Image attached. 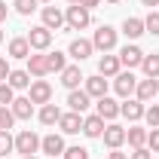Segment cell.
<instances>
[{
    "instance_id": "6da1fadb",
    "label": "cell",
    "mask_w": 159,
    "mask_h": 159,
    "mask_svg": "<svg viewBox=\"0 0 159 159\" xmlns=\"http://www.w3.org/2000/svg\"><path fill=\"white\" fill-rule=\"evenodd\" d=\"M89 9L86 6H80V3H70L67 6V12H64V25H67V31H83V28H89Z\"/></svg>"
},
{
    "instance_id": "7a4b0ae2",
    "label": "cell",
    "mask_w": 159,
    "mask_h": 159,
    "mask_svg": "<svg viewBox=\"0 0 159 159\" xmlns=\"http://www.w3.org/2000/svg\"><path fill=\"white\" fill-rule=\"evenodd\" d=\"M92 46L101 49V52H110V49L116 46V31H113L110 25H101L98 31H95V37H92Z\"/></svg>"
},
{
    "instance_id": "3957f363",
    "label": "cell",
    "mask_w": 159,
    "mask_h": 159,
    "mask_svg": "<svg viewBox=\"0 0 159 159\" xmlns=\"http://www.w3.org/2000/svg\"><path fill=\"white\" fill-rule=\"evenodd\" d=\"M16 150H19L21 156H34L40 150V138L34 132H19V135H16Z\"/></svg>"
},
{
    "instance_id": "277c9868",
    "label": "cell",
    "mask_w": 159,
    "mask_h": 159,
    "mask_svg": "<svg viewBox=\"0 0 159 159\" xmlns=\"http://www.w3.org/2000/svg\"><path fill=\"white\" fill-rule=\"evenodd\" d=\"M104 144L110 147V150H119L122 144H125V129L122 125H116V122H110V125H104Z\"/></svg>"
},
{
    "instance_id": "5b68a950",
    "label": "cell",
    "mask_w": 159,
    "mask_h": 159,
    "mask_svg": "<svg viewBox=\"0 0 159 159\" xmlns=\"http://www.w3.org/2000/svg\"><path fill=\"white\" fill-rule=\"evenodd\" d=\"M28 43H31V49H49V43H52V31H49L46 25H37V28H31Z\"/></svg>"
},
{
    "instance_id": "8992f818",
    "label": "cell",
    "mask_w": 159,
    "mask_h": 159,
    "mask_svg": "<svg viewBox=\"0 0 159 159\" xmlns=\"http://www.w3.org/2000/svg\"><path fill=\"white\" fill-rule=\"evenodd\" d=\"M28 98L34 101V104H49L52 101V86L46 83V80H34L31 83V95Z\"/></svg>"
},
{
    "instance_id": "52a82bcc",
    "label": "cell",
    "mask_w": 159,
    "mask_h": 159,
    "mask_svg": "<svg viewBox=\"0 0 159 159\" xmlns=\"http://www.w3.org/2000/svg\"><path fill=\"white\" fill-rule=\"evenodd\" d=\"M135 95H138V101H153L159 95V80H153V77H147V80H138V89H135Z\"/></svg>"
},
{
    "instance_id": "ba28073f",
    "label": "cell",
    "mask_w": 159,
    "mask_h": 159,
    "mask_svg": "<svg viewBox=\"0 0 159 159\" xmlns=\"http://www.w3.org/2000/svg\"><path fill=\"white\" fill-rule=\"evenodd\" d=\"M113 89H116V95L129 98V95H135V89H138V80L132 77V74H122V70H119L116 80H113Z\"/></svg>"
},
{
    "instance_id": "9c48e42d",
    "label": "cell",
    "mask_w": 159,
    "mask_h": 159,
    "mask_svg": "<svg viewBox=\"0 0 159 159\" xmlns=\"http://www.w3.org/2000/svg\"><path fill=\"white\" fill-rule=\"evenodd\" d=\"M144 110H147V107H144V101H138V98H125L119 104V113L125 119H132V122H138V119L144 116Z\"/></svg>"
},
{
    "instance_id": "30bf717a",
    "label": "cell",
    "mask_w": 159,
    "mask_h": 159,
    "mask_svg": "<svg viewBox=\"0 0 159 159\" xmlns=\"http://www.w3.org/2000/svg\"><path fill=\"white\" fill-rule=\"evenodd\" d=\"M58 129L64 132V135H77V132H83V113H61L58 119Z\"/></svg>"
},
{
    "instance_id": "8fae6325",
    "label": "cell",
    "mask_w": 159,
    "mask_h": 159,
    "mask_svg": "<svg viewBox=\"0 0 159 159\" xmlns=\"http://www.w3.org/2000/svg\"><path fill=\"white\" fill-rule=\"evenodd\" d=\"M40 150L55 159V156H61L67 147H64V138H61V135H46V138H40Z\"/></svg>"
},
{
    "instance_id": "7c38bea8",
    "label": "cell",
    "mask_w": 159,
    "mask_h": 159,
    "mask_svg": "<svg viewBox=\"0 0 159 159\" xmlns=\"http://www.w3.org/2000/svg\"><path fill=\"white\" fill-rule=\"evenodd\" d=\"M119 61L132 70V67H138L141 61H144V52H141L135 43H129V46H122V49H119Z\"/></svg>"
},
{
    "instance_id": "4fadbf2b",
    "label": "cell",
    "mask_w": 159,
    "mask_h": 159,
    "mask_svg": "<svg viewBox=\"0 0 159 159\" xmlns=\"http://www.w3.org/2000/svg\"><path fill=\"white\" fill-rule=\"evenodd\" d=\"M92 52H95V46H92V40H83V37L70 40V49H67V55H74V58H77V61L89 58Z\"/></svg>"
},
{
    "instance_id": "5bb4252c",
    "label": "cell",
    "mask_w": 159,
    "mask_h": 159,
    "mask_svg": "<svg viewBox=\"0 0 159 159\" xmlns=\"http://www.w3.org/2000/svg\"><path fill=\"white\" fill-rule=\"evenodd\" d=\"M119 67H122V61H119V55H101V61H98V74L101 77H116L119 74Z\"/></svg>"
},
{
    "instance_id": "9a60e30c",
    "label": "cell",
    "mask_w": 159,
    "mask_h": 159,
    "mask_svg": "<svg viewBox=\"0 0 159 159\" xmlns=\"http://www.w3.org/2000/svg\"><path fill=\"white\" fill-rule=\"evenodd\" d=\"M89 92H86V89H74V92H70V95H67V104H70V110H74V113H86V110H89Z\"/></svg>"
},
{
    "instance_id": "2e32d148",
    "label": "cell",
    "mask_w": 159,
    "mask_h": 159,
    "mask_svg": "<svg viewBox=\"0 0 159 159\" xmlns=\"http://www.w3.org/2000/svg\"><path fill=\"white\" fill-rule=\"evenodd\" d=\"M86 92H89V98H104L107 95V80L95 74V77H86Z\"/></svg>"
},
{
    "instance_id": "e0dca14e",
    "label": "cell",
    "mask_w": 159,
    "mask_h": 159,
    "mask_svg": "<svg viewBox=\"0 0 159 159\" xmlns=\"http://www.w3.org/2000/svg\"><path fill=\"white\" fill-rule=\"evenodd\" d=\"M83 135L86 138H101L104 135V119L95 113V116H86L83 119Z\"/></svg>"
},
{
    "instance_id": "ac0fdd59",
    "label": "cell",
    "mask_w": 159,
    "mask_h": 159,
    "mask_svg": "<svg viewBox=\"0 0 159 159\" xmlns=\"http://www.w3.org/2000/svg\"><path fill=\"white\" fill-rule=\"evenodd\" d=\"M43 25H46L49 31H58L61 25H64V12L55 9V6H43Z\"/></svg>"
},
{
    "instance_id": "d6986e66",
    "label": "cell",
    "mask_w": 159,
    "mask_h": 159,
    "mask_svg": "<svg viewBox=\"0 0 159 159\" xmlns=\"http://www.w3.org/2000/svg\"><path fill=\"white\" fill-rule=\"evenodd\" d=\"M9 110H12L16 119H31V113H34V101H31V98H16L12 104H9Z\"/></svg>"
},
{
    "instance_id": "ffe728a7",
    "label": "cell",
    "mask_w": 159,
    "mask_h": 159,
    "mask_svg": "<svg viewBox=\"0 0 159 159\" xmlns=\"http://www.w3.org/2000/svg\"><path fill=\"white\" fill-rule=\"evenodd\" d=\"M98 116H101V119H116V116H119V104H116L113 98H107V95L98 98Z\"/></svg>"
},
{
    "instance_id": "44dd1931",
    "label": "cell",
    "mask_w": 159,
    "mask_h": 159,
    "mask_svg": "<svg viewBox=\"0 0 159 159\" xmlns=\"http://www.w3.org/2000/svg\"><path fill=\"white\" fill-rule=\"evenodd\" d=\"M28 74H31V77H46V74H49L46 55H28Z\"/></svg>"
},
{
    "instance_id": "7402d4cb",
    "label": "cell",
    "mask_w": 159,
    "mask_h": 159,
    "mask_svg": "<svg viewBox=\"0 0 159 159\" xmlns=\"http://www.w3.org/2000/svg\"><path fill=\"white\" fill-rule=\"evenodd\" d=\"M9 55H12V58H28V55H31V43H28V37L9 40Z\"/></svg>"
},
{
    "instance_id": "603a6c76",
    "label": "cell",
    "mask_w": 159,
    "mask_h": 159,
    "mask_svg": "<svg viewBox=\"0 0 159 159\" xmlns=\"http://www.w3.org/2000/svg\"><path fill=\"white\" fill-rule=\"evenodd\" d=\"M80 80H86L83 74H80V67H64V70H61V86L70 89V92L80 86Z\"/></svg>"
},
{
    "instance_id": "cb8c5ba5",
    "label": "cell",
    "mask_w": 159,
    "mask_h": 159,
    "mask_svg": "<svg viewBox=\"0 0 159 159\" xmlns=\"http://www.w3.org/2000/svg\"><path fill=\"white\" fill-rule=\"evenodd\" d=\"M122 34L129 40H138L141 34H147V31H144V19H125L122 21Z\"/></svg>"
},
{
    "instance_id": "d4e9b609",
    "label": "cell",
    "mask_w": 159,
    "mask_h": 159,
    "mask_svg": "<svg viewBox=\"0 0 159 159\" xmlns=\"http://www.w3.org/2000/svg\"><path fill=\"white\" fill-rule=\"evenodd\" d=\"M58 119H61V110L55 104H43L40 107V122L43 125H58Z\"/></svg>"
},
{
    "instance_id": "484cf974",
    "label": "cell",
    "mask_w": 159,
    "mask_h": 159,
    "mask_svg": "<svg viewBox=\"0 0 159 159\" xmlns=\"http://www.w3.org/2000/svg\"><path fill=\"white\" fill-rule=\"evenodd\" d=\"M125 141H129L132 147H144V144H147V129H138V125L125 129Z\"/></svg>"
},
{
    "instance_id": "4316f807",
    "label": "cell",
    "mask_w": 159,
    "mask_h": 159,
    "mask_svg": "<svg viewBox=\"0 0 159 159\" xmlns=\"http://www.w3.org/2000/svg\"><path fill=\"white\" fill-rule=\"evenodd\" d=\"M6 83H9L12 89H28V86H31V74H28V70H12Z\"/></svg>"
},
{
    "instance_id": "83f0119b",
    "label": "cell",
    "mask_w": 159,
    "mask_h": 159,
    "mask_svg": "<svg viewBox=\"0 0 159 159\" xmlns=\"http://www.w3.org/2000/svg\"><path fill=\"white\" fill-rule=\"evenodd\" d=\"M141 67H144V74H147V77L159 80V55H156V52H153V55H144Z\"/></svg>"
},
{
    "instance_id": "f1b7e54d",
    "label": "cell",
    "mask_w": 159,
    "mask_h": 159,
    "mask_svg": "<svg viewBox=\"0 0 159 159\" xmlns=\"http://www.w3.org/2000/svg\"><path fill=\"white\" fill-rule=\"evenodd\" d=\"M46 64H49V74H52V70H55V74H61V70L67 67L64 52H49V55H46Z\"/></svg>"
},
{
    "instance_id": "f546056e",
    "label": "cell",
    "mask_w": 159,
    "mask_h": 159,
    "mask_svg": "<svg viewBox=\"0 0 159 159\" xmlns=\"http://www.w3.org/2000/svg\"><path fill=\"white\" fill-rule=\"evenodd\" d=\"M12 6H16L19 16H31V12L37 9V0H12Z\"/></svg>"
},
{
    "instance_id": "4dcf8cb0",
    "label": "cell",
    "mask_w": 159,
    "mask_h": 159,
    "mask_svg": "<svg viewBox=\"0 0 159 159\" xmlns=\"http://www.w3.org/2000/svg\"><path fill=\"white\" fill-rule=\"evenodd\" d=\"M9 150H16V138H12L9 132H0V159L6 156Z\"/></svg>"
},
{
    "instance_id": "1f68e13d",
    "label": "cell",
    "mask_w": 159,
    "mask_h": 159,
    "mask_svg": "<svg viewBox=\"0 0 159 159\" xmlns=\"http://www.w3.org/2000/svg\"><path fill=\"white\" fill-rule=\"evenodd\" d=\"M144 119H147L150 129H159V104H150V107L144 110Z\"/></svg>"
},
{
    "instance_id": "d6a6232c",
    "label": "cell",
    "mask_w": 159,
    "mask_h": 159,
    "mask_svg": "<svg viewBox=\"0 0 159 159\" xmlns=\"http://www.w3.org/2000/svg\"><path fill=\"white\" fill-rule=\"evenodd\" d=\"M12 122H16L12 110H9V107H0V132H9V129H12Z\"/></svg>"
},
{
    "instance_id": "836d02e7",
    "label": "cell",
    "mask_w": 159,
    "mask_h": 159,
    "mask_svg": "<svg viewBox=\"0 0 159 159\" xmlns=\"http://www.w3.org/2000/svg\"><path fill=\"white\" fill-rule=\"evenodd\" d=\"M61 159H89V150L86 147H67L61 153Z\"/></svg>"
},
{
    "instance_id": "e575fe53",
    "label": "cell",
    "mask_w": 159,
    "mask_h": 159,
    "mask_svg": "<svg viewBox=\"0 0 159 159\" xmlns=\"http://www.w3.org/2000/svg\"><path fill=\"white\" fill-rule=\"evenodd\" d=\"M16 101V89L9 83H0V104H12Z\"/></svg>"
},
{
    "instance_id": "d590c367",
    "label": "cell",
    "mask_w": 159,
    "mask_h": 159,
    "mask_svg": "<svg viewBox=\"0 0 159 159\" xmlns=\"http://www.w3.org/2000/svg\"><path fill=\"white\" fill-rule=\"evenodd\" d=\"M144 31H147V34H159V12H150V16L144 19Z\"/></svg>"
},
{
    "instance_id": "8d00e7d4",
    "label": "cell",
    "mask_w": 159,
    "mask_h": 159,
    "mask_svg": "<svg viewBox=\"0 0 159 159\" xmlns=\"http://www.w3.org/2000/svg\"><path fill=\"white\" fill-rule=\"evenodd\" d=\"M147 150L159 153V129H150V132H147Z\"/></svg>"
},
{
    "instance_id": "74e56055",
    "label": "cell",
    "mask_w": 159,
    "mask_h": 159,
    "mask_svg": "<svg viewBox=\"0 0 159 159\" xmlns=\"http://www.w3.org/2000/svg\"><path fill=\"white\" fill-rule=\"evenodd\" d=\"M9 74H12L9 61H6V58H0V83H6V80H9Z\"/></svg>"
},
{
    "instance_id": "f35d334b",
    "label": "cell",
    "mask_w": 159,
    "mask_h": 159,
    "mask_svg": "<svg viewBox=\"0 0 159 159\" xmlns=\"http://www.w3.org/2000/svg\"><path fill=\"white\" fill-rule=\"evenodd\" d=\"M132 159H150V150H147V147H135Z\"/></svg>"
},
{
    "instance_id": "ab89813d",
    "label": "cell",
    "mask_w": 159,
    "mask_h": 159,
    "mask_svg": "<svg viewBox=\"0 0 159 159\" xmlns=\"http://www.w3.org/2000/svg\"><path fill=\"white\" fill-rule=\"evenodd\" d=\"M101 0H80V6H86V9H89V12H92V9H95V6H98Z\"/></svg>"
},
{
    "instance_id": "60d3db41",
    "label": "cell",
    "mask_w": 159,
    "mask_h": 159,
    "mask_svg": "<svg viewBox=\"0 0 159 159\" xmlns=\"http://www.w3.org/2000/svg\"><path fill=\"white\" fill-rule=\"evenodd\" d=\"M107 159H129V156H125V153H119V150H113V153H110Z\"/></svg>"
},
{
    "instance_id": "b9f144b4",
    "label": "cell",
    "mask_w": 159,
    "mask_h": 159,
    "mask_svg": "<svg viewBox=\"0 0 159 159\" xmlns=\"http://www.w3.org/2000/svg\"><path fill=\"white\" fill-rule=\"evenodd\" d=\"M6 19V3H3V0H0V21Z\"/></svg>"
},
{
    "instance_id": "7bdbcfd3",
    "label": "cell",
    "mask_w": 159,
    "mask_h": 159,
    "mask_svg": "<svg viewBox=\"0 0 159 159\" xmlns=\"http://www.w3.org/2000/svg\"><path fill=\"white\" fill-rule=\"evenodd\" d=\"M141 3H144V6H150V9H153V6H159V0H141Z\"/></svg>"
},
{
    "instance_id": "ee69618b",
    "label": "cell",
    "mask_w": 159,
    "mask_h": 159,
    "mask_svg": "<svg viewBox=\"0 0 159 159\" xmlns=\"http://www.w3.org/2000/svg\"><path fill=\"white\" fill-rule=\"evenodd\" d=\"M67 3H80V0H67Z\"/></svg>"
},
{
    "instance_id": "f6af8a7d",
    "label": "cell",
    "mask_w": 159,
    "mask_h": 159,
    "mask_svg": "<svg viewBox=\"0 0 159 159\" xmlns=\"http://www.w3.org/2000/svg\"><path fill=\"white\" fill-rule=\"evenodd\" d=\"M107 3H119V0H107Z\"/></svg>"
},
{
    "instance_id": "bcb514c9",
    "label": "cell",
    "mask_w": 159,
    "mask_h": 159,
    "mask_svg": "<svg viewBox=\"0 0 159 159\" xmlns=\"http://www.w3.org/2000/svg\"><path fill=\"white\" fill-rule=\"evenodd\" d=\"M0 43H3V31H0Z\"/></svg>"
},
{
    "instance_id": "7dc6e473",
    "label": "cell",
    "mask_w": 159,
    "mask_h": 159,
    "mask_svg": "<svg viewBox=\"0 0 159 159\" xmlns=\"http://www.w3.org/2000/svg\"><path fill=\"white\" fill-rule=\"evenodd\" d=\"M37 3H49V0H37Z\"/></svg>"
},
{
    "instance_id": "c3c4849f",
    "label": "cell",
    "mask_w": 159,
    "mask_h": 159,
    "mask_svg": "<svg viewBox=\"0 0 159 159\" xmlns=\"http://www.w3.org/2000/svg\"><path fill=\"white\" fill-rule=\"evenodd\" d=\"M25 159H37V156H25Z\"/></svg>"
},
{
    "instance_id": "681fc988",
    "label": "cell",
    "mask_w": 159,
    "mask_h": 159,
    "mask_svg": "<svg viewBox=\"0 0 159 159\" xmlns=\"http://www.w3.org/2000/svg\"><path fill=\"white\" fill-rule=\"evenodd\" d=\"M156 98H159V95H156Z\"/></svg>"
}]
</instances>
